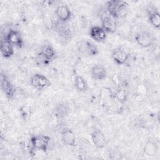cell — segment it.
Segmentation results:
<instances>
[{"mask_svg": "<svg viewBox=\"0 0 160 160\" xmlns=\"http://www.w3.org/2000/svg\"><path fill=\"white\" fill-rule=\"evenodd\" d=\"M108 14L114 19L124 18L128 12V3L121 0H111L106 2Z\"/></svg>", "mask_w": 160, "mask_h": 160, "instance_id": "1", "label": "cell"}, {"mask_svg": "<svg viewBox=\"0 0 160 160\" xmlns=\"http://www.w3.org/2000/svg\"><path fill=\"white\" fill-rule=\"evenodd\" d=\"M51 141V138L44 134L33 135L31 137L29 143L31 147V152L35 151L46 153Z\"/></svg>", "mask_w": 160, "mask_h": 160, "instance_id": "2", "label": "cell"}, {"mask_svg": "<svg viewBox=\"0 0 160 160\" xmlns=\"http://www.w3.org/2000/svg\"><path fill=\"white\" fill-rule=\"evenodd\" d=\"M31 85L37 90L42 91L51 86L50 80L42 74L35 73L30 78Z\"/></svg>", "mask_w": 160, "mask_h": 160, "instance_id": "3", "label": "cell"}, {"mask_svg": "<svg viewBox=\"0 0 160 160\" xmlns=\"http://www.w3.org/2000/svg\"><path fill=\"white\" fill-rule=\"evenodd\" d=\"M136 42L142 48H148L153 45L154 38L153 36L147 31H140L135 35Z\"/></svg>", "mask_w": 160, "mask_h": 160, "instance_id": "4", "label": "cell"}, {"mask_svg": "<svg viewBox=\"0 0 160 160\" xmlns=\"http://www.w3.org/2000/svg\"><path fill=\"white\" fill-rule=\"evenodd\" d=\"M79 52L85 56H95L99 53L98 47L91 41H82L79 46Z\"/></svg>", "mask_w": 160, "mask_h": 160, "instance_id": "5", "label": "cell"}, {"mask_svg": "<svg viewBox=\"0 0 160 160\" xmlns=\"http://www.w3.org/2000/svg\"><path fill=\"white\" fill-rule=\"evenodd\" d=\"M1 88L4 94L8 99H11L14 97L16 91L15 88L8 77L2 73L1 76Z\"/></svg>", "mask_w": 160, "mask_h": 160, "instance_id": "6", "label": "cell"}, {"mask_svg": "<svg viewBox=\"0 0 160 160\" xmlns=\"http://www.w3.org/2000/svg\"><path fill=\"white\" fill-rule=\"evenodd\" d=\"M5 38L14 47L21 48L24 44V41L19 31L11 29L7 32Z\"/></svg>", "mask_w": 160, "mask_h": 160, "instance_id": "7", "label": "cell"}, {"mask_svg": "<svg viewBox=\"0 0 160 160\" xmlns=\"http://www.w3.org/2000/svg\"><path fill=\"white\" fill-rule=\"evenodd\" d=\"M129 54L121 48L114 49L111 54L113 61L118 65H124L126 64L129 61Z\"/></svg>", "mask_w": 160, "mask_h": 160, "instance_id": "8", "label": "cell"}, {"mask_svg": "<svg viewBox=\"0 0 160 160\" xmlns=\"http://www.w3.org/2000/svg\"><path fill=\"white\" fill-rule=\"evenodd\" d=\"M61 134L62 141L64 145L70 147H74L76 145V137L71 129L69 128H62Z\"/></svg>", "mask_w": 160, "mask_h": 160, "instance_id": "9", "label": "cell"}, {"mask_svg": "<svg viewBox=\"0 0 160 160\" xmlns=\"http://www.w3.org/2000/svg\"><path fill=\"white\" fill-rule=\"evenodd\" d=\"M91 138L94 146L99 149L103 148L106 145V138L104 133L98 128L94 129L91 132Z\"/></svg>", "mask_w": 160, "mask_h": 160, "instance_id": "10", "label": "cell"}, {"mask_svg": "<svg viewBox=\"0 0 160 160\" xmlns=\"http://www.w3.org/2000/svg\"><path fill=\"white\" fill-rule=\"evenodd\" d=\"M101 27L107 33H113L117 29L116 19L112 18L108 14L103 15L101 18Z\"/></svg>", "mask_w": 160, "mask_h": 160, "instance_id": "11", "label": "cell"}, {"mask_svg": "<svg viewBox=\"0 0 160 160\" xmlns=\"http://www.w3.org/2000/svg\"><path fill=\"white\" fill-rule=\"evenodd\" d=\"M55 13L58 19L62 22L68 21L72 16V12L70 8L66 4L59 5L56 9Z\"/></svg>", "mask_w": 160, "mask_h": 160, "instance_id": "12", "label": "cell"}, {"mask_svg": "<svg viewBox=\"0 0 160 160\" xmlns=\"http://www.w3.org/2000/svg\"><path fill=\"white\" fill-rule=\"evenodd\" d=\"M89 36L96 42H101L107 38V32L101 26H93L89 29Z\"/></svg>", "mask_w": 160, "mask_h": 160, "instance_id": "13", "label": "cell"}, {"mask_svg": "<svg viewBox=\"0 0 160 160\" xmlns=\"http://www.w3.org/2000/svg\"><path fill=\"white\" fill-rule=\"evenodd\" d=\"M107 75L106 69L100 64H94L91 69V78L95 81H102L106 78Z\"/></svg>", "mask_w": 160, "mask_h": 160, "instance_id": "14", "label": "cell"}, {"mask_svg": "<svg viewBox=\"0 0 160 160\" xmlns=\"http://www.w3.org/2000/svg\"><path fill=\"white\" fill-rule=\"evenodd\" d=\"M14 46L11 45L5 38H2L0 44V51L1 55L6 59L10 58L14 54Z\"/></svg>", "mask_w": 160, "mask_h": 160, "instance_id": "15", "label": "cell"}, {"mask_svg": "<svg viewBox=\"0 0 160 160\" xmlns=\"http://www.w3.org/2000/svg\"><path fill=\"white\" fill-rule=\"evenodd\" d=\"M158 152V147L155 141L148 140L143 147V152L148 156H154Z\"/></svg>", "mask_w": 160, "mask_h": 160, "instance_id": "16", "label": "cell"}, {"mask_svg": "<svg viewBox=\"0 0 160 160\" xmlns=\"http://www.w3.org/2000/svg\"><path fill=\"white\" fill-rule=\"evenodd\" d=\"M74 86L76 89L81 92H84L88 89V84L86 80L81 76L77 75L74 79Z\"/></svg>", "mask_w": 160, "mask_h": 160, "instance_id": "17", "label": "cell"}, {"mask_svg": "<svg viewBox=\"0 0 160 160\" xmlns=\"http://www.w3.org/2000/svg\"><path fill=\"white\" fill-rule=\"evenodd\" d=\"M148 21L156 29L160 28V14L156 9L150 11L148 16Z\"/></svg>", "mask_w": 160, "mask_h": 160, "instance_id": "18", "label": "cell"}, {"mask_svg": "<svg viewBox=\"0 0 160 160\" xmlns=\"http://www.w3.org/2000/svg\"><path fill=\"white\" fill-rule=\"evenodd\" d=\"M69 109L67 105L64 103H59L56 107L54 109L55 116L59 119L65 118L69 113Z\"/></svg>", "mask_w": 160, "mask_h": 160, "instance_id": "19", "label": "cell"}, {"mask_svg": "<svg viewBox=\"0 0 160 160\" xmlns=\"http://www.w3.org/2000/svg\"><path fill=\"white\" fill-rule=\"evenodd\" d=\"M51 61L52 60L41 51L38 52L35 56V62L39 66H46L49 65Z\"/></svg>", "mask_w": 160, "mask_h": 160, "instance_id": "20", "label": "cell"}, {"mask_svg": "<svg viewBox=\"0 0 160 160\" xmlns=\"http://www.w3.org/2000/svg\"><path fill=\"white\" fill-rule=\"evenodd\" d=\"M115 98L121 103H124L128 99V93L126 89L118 88L114 93Z\"/></svg>", "mask_w": 160, "mask_h": 160, "instance_id": "21", "label": "cell"}, {"mask_svg": "<svg viewBox=\"0 0 160 160\" xmlns=\"http://www.w3.org/2000/svg\"><path fill=\"white\" fill-rule=\"evenodd\" d=\"M40 51L43 52L46 56H47L52 61L53 59H54L56 57V52L55 49H54V48L52 46H51L49 44L44 45L42 47Z\"/></svg>", "mask_w": 160, "mask_h": 160, "instance_id": "22", "label": "cell"}, {"mask_svg": "<svg viewBox=\"0 0 160 160\" xmlns=\"http://www.w3.org/2000/svg\"><path fill=\"white\" fill-rule=\"evenodd\" d=\"M19 114L24 119H26L31 115V109L29 106L23 105L19 109Z\"/></svg>", "mask_w": 160, "mask_h": 160, "instance_id": "23", "label": "cell"}, {"mask_svg": "<svg viewBox=\"0 0 160 160\" xmlns=\"http://www.w3.org/2000/svg\"><path fill=\"white\" fill-rule=\"evenodd\" d=\"M112 81L114 84L118 85L120 81H119V78L117 74H114L112 76Z\"/></svg>", "mask_w": 160, "mask_h": 160, "instance_id": "24", "label": "cell"}]
</instances>
